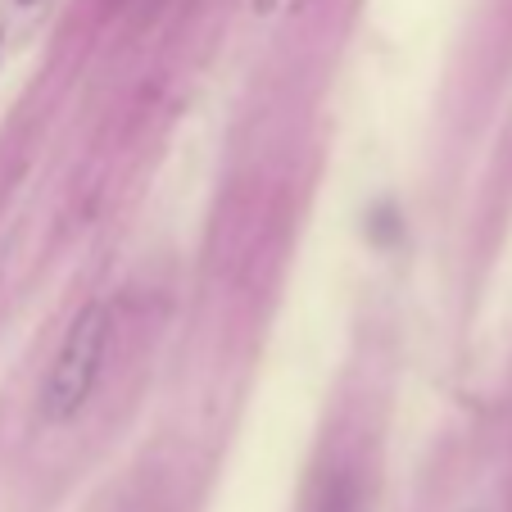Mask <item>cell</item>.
<instances>
[{"instance_id":"obj_1","label":"cell","mask_w":512,"mask_h":512,"mask_svg":"<svg viewBox=\"0 0 512 512\" xmlns=\"http://www.w3.org/2000/svg\"><path fill=\"white\" fill-rule=\"evenodd\" d=\"M109 336H114V313L109 304L91 300L73 313L64 340H59L55 358H50L46 377L37 390V413L46 426H64L91 404L105 372V354H109Z\"/></svg>"},{"instance_id":"obj_2","label":"cell","mask_w":512,"mask_h":512,"mask_svg":"<svg viewBox=\"0 0 512 512\" xmlns=\"http://www.w3.org/2000/svg\"><path fill=\"white\" fill-rule=\"evenodd\" d=\"M313 512H358V485L349 472H331L322 481V494H318V508Z\"/></svg>"},{"instance_id":"obj_3","label":"cell","mask_w":512,"mask_h":512,"mask_svg":"<svg viewBox=\"0 0 512 512\" xmlns=\"http://www.w3.org/2000/svg\"><path fill=\"white\" fill-rule=\"evenodd\" d=\"M23 5H28V0H23Z\"/></svg>"}]
</instances>
